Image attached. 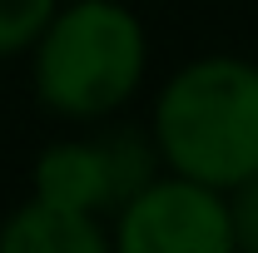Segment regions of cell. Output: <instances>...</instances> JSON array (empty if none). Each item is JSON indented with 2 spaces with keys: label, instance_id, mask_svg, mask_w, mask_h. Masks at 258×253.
<instances>
[{
  "label": "cell",
  "instance_id": "cell-1",
  "mask_svg": "<svg viewBox=\"0 0 258 253\" xmlns=\"http://www.w3.org/2000/svg\"><path fill=\"white\" fill-rule=\"evenodd\" d=\"M159 164L233 194L258 174V60L199 55L179 65L149 104Z\"/></svg>",
  "mask_w": 258,
  "mask_h": 253
},
{
  "label": "cell",
  "instance_id": "cell-2",
  "mask_svg": "<svg viewBox=\"0 0 258 253\" xmlns=\"http://www.w3.org/2000/svg\"><path fill=\"white\" fill-rule=\"evenodd\" d=\"M149 80V30L124 0H70L30 45L35 99L70 124L119 114Z\"/></svg>",
  "mask_w": 258,
  "mask_h": 253
},
{
  "label": "cell",
  "instance_id": "cell-3",
  "mask_svg": "<svg viewBox=\"0 0 258 253\" xmlns=\"http://www.w3.org/2000/svg\"><path fill=\"white\" fill-rule=\"evenodd\" d=\"M109 248L119 253H238L228 194L189 174L159 169L109 214Z\"/></svg>",
  "mask_w": 258,
  "mask_h": 253
},
{
  "label": "cell",
  "instance_id": "cell-4",
  "mask_svg": "<svg viewBox=\"0 0 258 253\" xmlns=\"http://www.w3.org/2000/svg\"><path fill=\"white\" fill-rule=\"evenodd\" d=\"M159 149L149 139V129L114 124L95 139H55L45 144L30 169V194L50 199L80 214L109 219L139 184H149L159 174Z\"/></svg>",
  "mask_w": 258,
  "mask_h": 253
},
{
  "label": "cell",
  "instance_id": "cell-5",
  "mask_svg": "<svg viewBox=\"0 0 258 253\" xmlns=\"http://www.w3.org/2000/svg\"><path fill=\"white\" fill-rule=\"evenodd\" d=\"M0 253H109V219L30 194L0 223Z\"/></svg>",
  "mask_w": 258,
  "mask_h": 253
},
{
  "label": "cell",
  "instance_id": "cell-6",
  "mask_svg": "<svg viewBox=\"0 0 258 253\" xmlns=\"http://www.w3.org/2000/svg\"><path fill=\"white\" fill-rule=\"evenodd\" d=\"M60 0H0V60L30 55V45L40 40Z\"/></svg>",
  "mask_w": 258,
  "mask_h": 253
},
{
  "label": "cell",
  "instance_id": "cell-7",
  "mask_svg": "<svg viewBox=\"0 0 258 253\" xmlns=\"http://www.w3.org/2000/svg\"><path fill=\"white\" fill-rule=\"evenodd\" d=\"M228 209H233V243H238V253H258V174L228 194Z\"/></svg>",
  "mask_w": 258,
  "mask_h": 253
}]
</instances>
